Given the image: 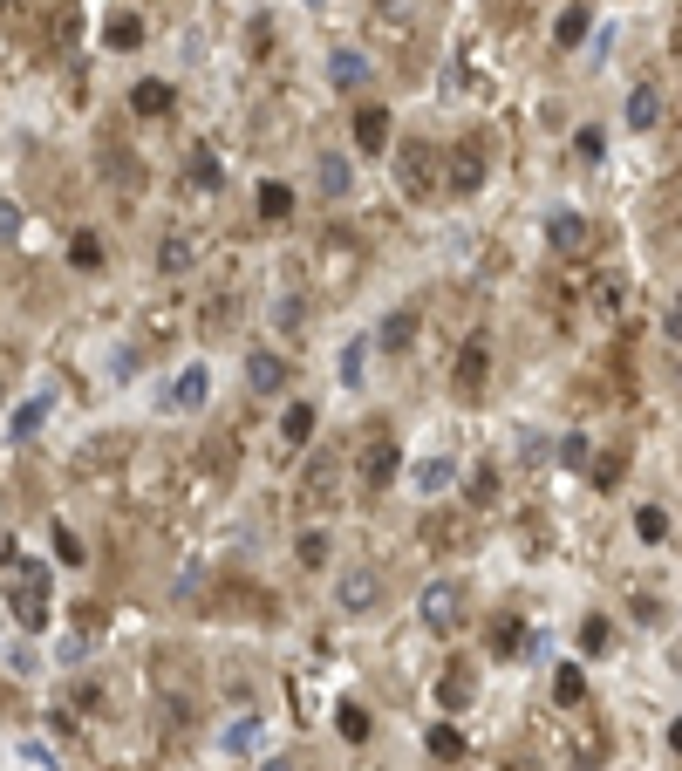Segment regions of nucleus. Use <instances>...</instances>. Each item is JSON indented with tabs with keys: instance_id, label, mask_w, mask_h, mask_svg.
<instances>
[{
	"instance_id": "1",
	"label": "nucleus",
	"mask_w": 682,
	"mask_h": 771,
	"mask_svg": "<svg viewBox=\"0 0 682 771\" xmlns=\"http://www.w3.org/2000/svg\"><path fill=\"white\" fill-rule=\"evenodd\" d=\"M7 580H14V621H21V628H41V621H48V567L14 560Z\"/></svg>"
},
{
	"instance_id": "2",
	"label": "nucleus",
	"mask_w": 682,
	"mask_h": 771,
	"mask_svg": "<svg viewBox=\"0 0 682 771\" xmlns=\"http://www.w3.org/2000/svg\"><path fill=\"white\" fill-rule=\"evenodd\" d=\"M369 35L382 48H410L417 41V0H376L369 7Z\"/></svg>"
},
{
	"instance_id": "3",
	"label": "nucleus",
	"mask_w": 682,
	"mask_h": 771,
	"mask_svg": "<svg viewBox=\"0 0 682 771\" xmlns=\"http://www.w3.org/2000/svg\"><path fill=\"white\" fill-rule=\"evenodd\" d=\"M485 376H492V335L478 328V335H464V348H457L451 389H457V396H478V389H485Z\"/></svg>"
},
{
	"instance_id": "4",
	"label": "nucleus",
	"mask_w": 682,
	"mask_h": 771,
	"mask_svg": "<svg viewBox=\"0 0 682 771\" xmlns=\"http://www.w3.org/2000/svg\"><path fill=\"white\" fill-rule=\"evenodd\" d=\"M417 608H423V621H430L437 635H451V628H457V615H464V587H457V580H430Z\"/></svg>"
},
{
	"instance_id": "5",
	"label": "nucleus",
	"mask_w": 682,
	"mask_h": 771,
	"mask_svg": "<svg viewBox=\"0 0 682 771\" xmlns=\"http://www.w3.org/2000/svg\"><path fill=\"white\" fill-rule=\"evenodd\" d=\"M382 601V574L376 567H348V574L335 580V608H348V615H369Z\"/></svg>"
},
{
	"instance_id": "6",
	"label": "nucleus",
	"mask_w": 682,
	"mask_h": 771,
	"mask_svg": "<svg viewBox=\"0 0 682 771\" xmlns=\"http://www.w3.org/2000/svg\"><path fill=\"white\" fill-rule=\"evenodd\" d=\"M396 464H403V451H396L389 437H369V444H362V492H382V485L396 478Z\"/></svg>"
},
{
	"instance_id": "7",
	"label": "nucleus",
	"mask_w": 682,
	"mask_h": 771,
	"mask_svg": "<svg viewBox=\"0 0 682 771\" xmlns=\"http://www.w3.org/2000/svg\"><path fill=\"white\" fill-rule=\"evenodd\" d=\"M648 226L682 232V171H676V178H662V185L648 192Z\"/></svg>"
},
{
	"instance_id": "8",
	"label": "nucleus",
	"mask_w": 682,
	"mask_h": 771,
	"mask_svg": "<svg viewBox=\"0 0 682 771\" xmlns=\"http://www.w3.org/2000/svg\"><path fill=\"white\" fill-rule=\"evenodd\" d=\"M478 178H485V137H464L451 151V192H478Z\"/></svg>"
},
{
	"instance_id": "9",
	"label": "nucleus",
	"mask_w": 682,
	"mask_h": 771,
	"mask_svg": "<svg viewBox=\"0 0 682 771\" xmlns=\"http://www.w3.org/2000/svg\"><path fill=\"white\" fill-rule=\"evenodd\" d=\"M246 389H253V396H273V389H287V362H280L273 348H253V355H246Z\"/></svg>"
},
{
	"instance_id": "10",
	"label": "nucleus",
	"mask_w": 682,
	"mask_h": 771,
	"mask_svg": "<svg viewBox=\"0 0 682 771\" xmlns=\"http://www.w3.org/2000/svg\"><path fill=\"white\" fill-rule=\"evenodd\" d=\"M335 485H341V464H335V451H328V458H314V464H307V478H301V505H335Z\"/></svg>"
},
{
	"instance_id": "11",
	"label": "nucleus",
	"mask_w": 682,
	"mask_h": 771,
	"mask_svg": "<svg viewBox=\"0 0 682 771\" xmlns=\"http://www.w3.org/2000/svg\"><path fill=\"white\" fill-rule=\"evenodd\" d=\"M546 246L553 253H587V219L580 212H553L546 219Z\"/></svg>"
},
{
	"instance_id": "12",
	"label": "nucleus",
	"mask_w": 682,
	"mask_h": 771,
	"mask_svg": "<svg viewBox=\"0 0 682 771\" xmlns=\"http://www.w3.org/2000/svg\"><path fill=\"white\" fill-rule=\"evenodd\" d=\"M191 260H198L191 232H171V239L157 246V273H164V280H185V273H191Z\"/></svg>"
},
{
	"instance_id": "13",
	"label": "nucleus",
	"mask_w": 682,
	"mask_h": 771,
	"mask_svg": "<svg viewBox=\"0 0 682 771\" xmlns=\"http://www.w3.org/2000/svg\"><path fill=\"white\" fill-rule=\"evenodd\" d=\"M328 82H335V89H362V82H369V55H362V48H335V55H328Z\"/></svg>"
},
{
	"instance_id": "14",
	"label": "nucleus",
	"mask_w": 682,
	"mask_h": 771,
	"mask_svg": "<svg viewBox=\"0 0 682 771\" xmlns=\"http://www.w3.org/2000/svg\"><path fill=\"white\" fill-rule=\"evenodd\" d=\"M355 144H362L369 157H382V144H389V110H382V103L355 110Z\"/></svg>"
},
{
	"instance_id": "15",
	"label": "nucleus",
	"mask_w": 682,
	"mask_h": 771,
	"mask_svg": "<svg viewBox=\"0 0 682 771\" xmlns=\"http://www.w3.org/2000/svg\"><path fill=\"white\" fill-rule=\"evenodd\" d=\"M628 123H635V130H655V123H662V89H655V82H635V89H628Z\"/></svg>"
},
{
	"instance_id": "16",
	"label": "nucleus",
	"mask_w": 682,
	"mask_h": 771,
	"mask_svg": "<svg viewBox=\"0 0 682 771\" xmlns=\"http://www.w3.org/2000/svg\"><path fill=\"white\" fill-rule=\"evenodd\" d=\"M376 342L389 348V355H403V348L417 342V308H396V314H389V321L376 328Z\"/></svg>"
},
{
	"instance_id": "17",
	"label": "nucleus",
	"mask_w": 682,
	"mask_h": 771,
	"mask_svg": "<svg viewBox=\"0 0 682 771\" xmlns=\"http://www.w3.org/2000/svg\"><path fill=\"white\" fill-rule=\"evenodd\" d=\"M403 192L410 198L430 192V144H403Z\"/></svg>"
},
{
	"instance_id": "18",
	"label": "nucleus",
	"mask_w": 682,
	"mask_h": 771,
	"mask_svg": "<svg viewBox=\"0 0 682 771\" xmlns=\"http://www.w3.org/2000/svg\"><path fill=\"white\" fill-rule=\"evenodd\" d=\"M314 185L328 198H341L348 185H355V171H348V157H335V151H321V164H314Z\"/></svg>"
},
{
	"instance_id": "19",
	"label": "nucleus",
	"mask_w": 682,
	"mask_h": 771,
	"mask_svg": "<svg viewBox=\"0 0 682 771\" xmlns=\"http://www.w3.org/2000/svg\"><path fill=\"white\" fill-rule=\"evenodd\" d=\"M48 410H55V396H35V403H21V410H14V424H7V437H14V444H28V437L48 424Z\"/></svg>"
},
{
	"instance_id": "20",
	"label": "nucleus",
	"mask_w": 682,
	"mask_h": 771,
	"mask_svg": "<svg viewBox=\"0 0 682 771\" xmlns=\"http://www.w3.org/2000/svg\"><path fill=\"white\" fill-rule=\"evenodd\" d=\"M171 103H178V96H171V82H157V76L130 89V110H137V116H164Z\"/></svg>"
},
{
	"instance_id": "21",
	"label": "nucleus",
	"mask_w": 682,
	"mask_h": 771,
	"mask_svg": "<svg viewBox=\"0 0 682 771\" xmlns=\"http://www.w3.org/2000/svg\"><path fill=\"white\" fill-rule=\"evenodd\" d=\"M307 437H314V403H287V417H280V444L301 451Z\"/></svg>"
},
{
	"instance_id": "22",
	"label": "nucleus",
	"mask_w": 682,
	"mask_h": 771,
	"mask_svg": "<svg viewBox=\"0 0 682 771\" xmlns=\"http://www.w3.org/2000/svg\"><path fill=\"white\" fill-rule=\"evenodd\" d=\"M451 478H457V464H451V458H423V464H417V492H423V499L451 492Z\"/></svg>"
},
{
	"instance_id": "23",
	"label": "nucleus",
	"mask_w": 682,
	"mask_h": 771,
	"mask_svg": "<svg viewBox=\"0 0 682 771\" xmlns=\"http://www.w3.org/2000/svg\"><path fill=\"white\" fill-rule=\"evenodd\" d=\"M587 35H594V14H587V7H567V14L553 21V41H560V48H580Z\"/></svg>"
},
{
	"instance_id": "24",
	"label": "nucleus",
	"mask_w": 682,
	"mask_h": 771,
	"mask_svg": "<svg viewBox=\"0 0 682 771\" xmlns=\"http://www.w3.org/2000/svg\"><path fill=\"white\" fill-rule=\"evenodd\" d=\"M205 389H212V376H205V369H185L178 389H171V410H205Z\"/></svg>"
},
{
	"instance_id": "25",
	"label": "nucleus",
	"mask_w": 682,
	"mask_h": 771,
	"mask_svg": "<svg viewBox=\"0 0 682 771\" xmlns=\"http://www.w3.org/2000/svg\"><path fill=\"white\" fill-rule=\"evenodd\" d=\"M191 185H198V192H219V185H226V171H219V157L205 151V144L191 151Z\"/></svg>"
},
{
	"instance_id": "26",
	"label": "nucleus",
	"mask_w": 682,
	"mask_h": 771,
	"mask_svg": "<svg viewBox=\"0 0 682 771\" xmlns=\"http://www.w3.org/2000/svg\"><path fill=\"white\" fill-rule=\"evenodd\" d=\"M635 533H642L648 546H662L669 540V512H662V505H642V512H635Z\"/></svg>"
},
{
	"instance_id": "27",
	"label": "nucleus",
	"mask_w": 682,
	"mask_h": 771,
	"mask_svg": "<svg viewBox=\"0 0 682 771\" xmlns=\"http://www.w3.org/2000/svg\"><path fill=\"white\" fill-rule=\"evenodd\" d=\"M335 724H341V737H348V744H362V737H369V710H362V703H341Z\"/></svg>"
},
{
	"instance_id": "28",
	"label": "nucleus",
	"mask_w": 682,
	"mask_h": 771,
	"mask_svg": "<svg viewBox=\"0 0 682 771\" xmlns=\"http://www.w3.org/2000/svg\"><path fill=\"white\" fill-rule=\"evenodd\" d=\"M328 553H335L328 533H301V546H294V560H301V567H328Z\"/></svg>"
},
{
	"instance_id": "29",
	"label": "nucleus",
	"mask_w": 682,
	"mask_h": 771,
	"mask_svg": "<svg viewBox=\"0 0 682 771\" xmlns=\"http://www.w3.org/2000/svg\"><path fill=\"white\" fill-rule=\"evenodd\" d=\"M294 212V192L287 185H260V219H287Z\"/></svg>"
},
{
	"instance_id": "30",
	"label": "nucleus",
	"mask_w": 682,
	"mask_h": 771,
	"mask_svg": "<svg viewBox=\"0 0 682 771\" xmlns=\"http://www.w3.org/2000/svg\"><path fill=\"white\" fill-rule=\"evenodd\" d=\"M437 703H444V710H464V703H471V676L451 669V676H444V690H437Z\"/></svg>"
},
{
	"instance_id": "31",
	"label": "nucleus",
	"mask_w": 682,
	"mask_h": 771,
	"mask_svg": "<svg viewBox=\"0 0 682 771\" xmlns=\"http://www.w3.org/2000/svg\"><path fill=\"white\" fill-rule=\"evenodd\" d=\"M553 696H560V710H573V703L587 696V676H580V669H560V676H553Z\"/></svg>"
},
{
	"instance_id": "32",
	"label": "nucleus",
	"mask_w": 682,
	"mask_h": 771,
	"mask_svg": "<svg viewBox=\"0 0 682 771\" xmlns=\"http://www.w3.org/2000/svg\"><path fill=\"white\" fill-rule=\"evenodd\" d=\"M362 362H369V342L341 348V383H348V389H362Z\"/></svg>"
},
{
	"instance_id": "33",
	"label": "nucleus",
	"mask_w": 682,
	"mask_h": 771,
	"mask_svg": "<svg viewBox=\"0 0 682 771\" xmlns=\"http://www.w3.org/2000/svg\"><path fill=\"white\" fill-rule=\"evenodd\" d=\"M301 294H280V301H273V328H280V335H294V328H301Z\"/></svg>"
},
{
	"instance_id": "34",
	"label": "nucleus",
	"mask_w": 682,
	"mask_h": 771,
	"mask_svg": "<svg viewBox=\"0 0 682 771\" xmlns=\"http://www.w3.org/2000/svg\"><path fill=\"white\" fill-rule=\"evenodd\" d=\"M69 260H76L82 273H89V267H103V239H96V232H76V246H69Z\"/></svg>"
},
{
	"instance_id": "35",
	"label": "nucleus",
	"mask_w": 682,
	"mask_h": 771,
	"mask_svg": "<svg viewBox=\"0 0 682 771\" xmlns=\"http://www.w3.org/2000/svg\"><path fill=\"white\" fill-rule=\"evenodd\" d=\"M137 41H144V21H137V14H116V21H110V48H137Z\"/></svg>"
},
{
	"instance_id": "36",
	"label": "nucleus",
	"mask_w": 682,
	"mask_h": 771,
	"mask_svg": "<svg viewBox=\"0 0 682 771\" xmlns=\"http://www.w3.org/2000/svg\"><path fill=\"white\" fill-rule=\"evenodd\" d=\"M55 560H62V567H82V560H89V553H82V540L69 533V526H55Z\"/></svg>"
},
{
	"instance_id": "37",
	"label": "nucleus",
	"mask_w": 682,
	"mask_h": 771,
	"mask_svg": "<svg viewBox=\"0 0 682 771\" xmlns=\"http://www.w3.org/2000/svg\"><path fill=\"white\" fill-rule=\"evenodd\" d=\"M607 642H614V628H607L601 615H594V621H587V628H580V649H587V656H601Z\"/></svg>"
},
{
	"instance_id": "38",
	"label": "nucleus",
	"mask_w": 682,
	"mask_h": 771,
	"mask_svg": "<svg viewBox=\"0 0 682 771\" xmlns=\"http://www.w3.org/2000/svg\"><path fill=\"white\" fill-rule=\"evenodd\" d=\"M498 499V471L485 464V471H471V505H492Z\"/></svg>"
},
{
	"instance_id": "39",
	"label": "nucleus",
	"mask_w": 682,
	"mask_h": 771,
	"mask_svg": "<svg viewBox=\"0 0 682 771\" xmlns=\"http://www.w3.org/2000/svg\"><path fill=\"white\" fill-rule=\"evenodd\" d=\"M430 751H437V758H464V737H457L451 724H437V731H430Z\"/></svg>"
},
{
	"instance_id": "40",
	"label": "nucleus",
	"mask_w": 682,
	"mask_h": 771,
	"mask_svg": "<svg viewBox=\"0 0 682 771\" xmlns=\"http://www.w3.org/2000/svg\"><path fill=\"white\" fill-rule=\"evenodd\" d=\"M253 731H260V724H253V717H239V724L226 731V751H246V744H253Z\"/></svg>"
},
{
	"instance_id": "41",
	"label": "nucleus",
	"mask_w": 682,
	"mask_h": 771,
	"mask_svg": "<svg viewBox=\"0 0 682 771\" xmlns=\"http://www.w3.org/2000/svg\"><path fill=\"white\" fill-rule=\"evenodd\" d=\"M14 232H21V205H7V198H0V246H7Z\"/></svg>"
},
{
	"instance_id": "42",
	"label": "nucleus",
	"mask_w": 682,
	"mask_h": 771,
	"mask_svg": "<svg viewBox=\"0 0 682 771\" xmlns=\"http://www.w3.org/2000/svg\"><path fill=\"white\" fill-rule=\"evenodd\" d=\"M573 151H580V157H601L607 137H601V130H580V137H573Z\"/></svg>"
},
{
	"instance_id": "43",
	"label": "nucleus",
	"mask_w": 682,
	"mask_h": 771,
	"mask_svg": "<svg viewBox=\"0 0 682 771\" xmlns=\"http://www.w3.org/2000/svg\"><path fill=\"white\" fill-rule=\"evenodd\" d=\"M560 464H587V437H567V444H560Z\"/></svg>"
},
{
	"instance_id": "44",
	"label": "nucleus",
	"mask_w": 682,
	"mask_h": 771,
	"mask_svg": "<svg viewBox=\"0 0 682 771\" xmlns=\"http://www.w3.org/2000/svg\"><path fill=\"white\" fill-rule=\"evenodd\" d=\"M0 567H14V533H0Z\"/></svg>"
},
{
	"instance_id": "45",
	"label": "nucleus",
	"mask_w": 682,
	"mask_h": 771,
	"mask_svg": "<svg viewBox=\"0 0 682 771\" xmlns=\"http://www.w3.org/2000/svg\"><path fill=\"white\" fill-rule=\"evenodd\" d=\"M260 771H294V765H287V758H273V765H260Z\"/></svg>"
},
{
	"instance_id": "46",
	"label": "nucleus",
	"mask_w": 682,
	"mask_h": 771,
	"mask_svg": "<svg viewBox=\"0 0 682 771\" xmlns=\"http://www.w3.org/2000/svg\"><path fill=\"white\" fill-rule=\"evenodd\" d=\"M669 335H676V342H682V314H676V321H669Z\"/></svg>"
},
{
	"instance_id": "47",
	"label": "nucleus",
	"mask_w": 682,
	"mask_h": 771,
	"mask_svg": "<svg viewBox=\"0 0 682 771\" xmlns=\"http://www.w3.org/2000/svg\"><path fill=\"white\" fill-rule=\"evenodd\" d=\"M669 744H676V751H682V724H676V731H669Z\"/></svg>"
},
{
	"instance_id": "48",
	"label": "nucleus",
	"mask_w": 682,
	"mask_h": 771,
	"mask_svg": "<svg viewBox=\"0 0 682 771\" xmlns=\"http://www.w3.org/2000/svg\"><path fill=\"white\" fill-rule=\"evenodd\" d=\"M0 7H14V0H0Z\"/></svg>"
},
{
	"instance_id": "49",
	"label": "nucleus",
	"mask_w": 682,
	"mask_h": 771,
	"mask_svg": "<svg viewBox=\"0 0 682 771\" xmlns=\"http://www.w3.org/2000/svg\"><path fill=\"white\" fill-rule=\"evenodd\" d=\"M676 314H682V301H676Z\"/></svg>"
}]
</instances>
